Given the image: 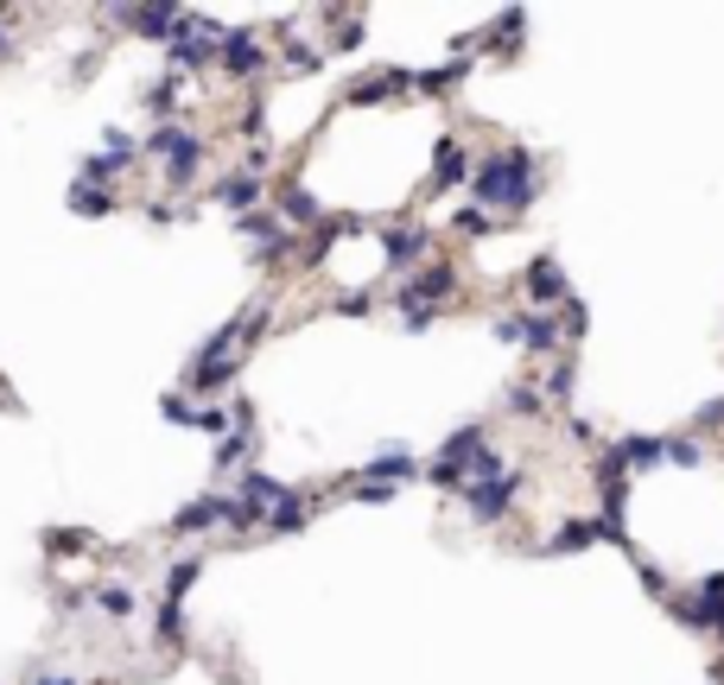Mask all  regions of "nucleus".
Instances as JSON below:
<instances>
[{"label": "nucleus", "instance_id": "4c0bfd02", "mask_svg": "<svg viewBox=\"0 0 724 685\" xmlns=\"http://www.w3.org/2000/svg\"><path fill=\"white\" fill-rule=\"evenodd\" d=\"M693 431H724V400H705L693 413Z\"/></svg>", "mask_w": 724, "mask_h": 685}, {"label": "nucleus", "instance_id": "1a4fd4ad", "mask_svg": "<svg viewBox=\"0 0 724 685\" xmlns=\"http://www.w3.org/2000/svg\"><path fill=\"white\" fill-rule=\"evenodd\" d=\"M216 64H223L230 76H255V71H267V45H260L255 32H223Z\"/></svg>", "mask_w": 724, "mask_h": 685}, {"label": "nucleus", "instance_id": "39448f33", "mask_svg": "<svg viewBox=\"0 0 724 685\" xmlns=\"http://www.w3.org/2000/svg\"><path fill=\"white\" fill-rule=\"evenodd\" d=\"M496 336L515 343V350H534V355H560V343H566L546 311H509V318H496Z\"/></svg>", "mask_w": 724, "mask_h": 685}, {"label": "nucleus", "instance_id": "2f4dec72", "mask_svg": "<svg viewBox=\"0 0 724 685\" xmlns=\"http://www.w3.org/2000/svg\"><path fill=\"white\" fill-rule=\"evenodd\" d=\"M179 89H184V76H159L153 89H147V108H153L159 121L172 115V101H179Z\"/></svg>", "mask_w": 724, "mask_h": 685}, {"label": "nucleus", "instance_id": "393cba45", "mask_svg": "<svg viewBox=\"0 0 724 685\" xmlns=\"http://www.w3.org/2000/svg\"><path fill=\"white\" fill-rule=\"evenodd\" d=\"M71 210H77V216H115V191H108V184H77V191H71Z\"/></svg>", "mask_w": 724, "mask_h": 685}, {"label": "nucleus", "instance_id": "0eeeda50", "mask_svg": "<svg viewBox=\"0 0 724 685\" xmlns=\"http://www.w3.org/2000/svg\"><path fill=\"white\" fill-rule=\"evenodd\" d=\"M108 152H89L83 159V184H108V178H121L140 159V140L134 133H121V127H108V140H103Z\"/></svg>", "mask_w": 724, "mask_h": 685}, {"label": "nucleus", "instance_id": "72a5a7b5", "mask_svg": "<svg viewBox=\"0 0 724 685\" xmlns=\"http://www.w3.org/2000/svg\"><path fill=\"white\" fill-rule=\"evenodd\" d=\"M592 330V311H585V299H566V318H560V336H585Z\"/></svg>", "mask_w": 724, "mask_h": 685}, {"label": "nucleus", "instance_id": "dca6fc26", "mask_svg": "<svg viewBox=\"0 0 724 685\" xmlns=\"http://www.w3.org/2000/svg\"><path fill=\"white\" fill-rule=\"evenodd\" d=\"M604 451H610V457L622 463V477H629V470L642 477V470H654V463H661V438H648V431H629V438L604 445Z\"/></svg>", "mask_w": 724, "mask_h": 685}, {"label": "nucleus", "instance_id": "20e7f679", "mask_svg": "<svg viewBox=\"0 0 724 685\" xmlns=\"http://www.w3.org/2000/svg\"><path fill=\"white\" fill-rule=\"evenodd\" d=\"M451 292H458V267H451V260H433V267H419V274L407 279L388 304L401 311V318H433L439 299H451Z\"/></svg>", "mask_w": 724, "mask_h": 685}, {"label": "nucleus", "instance_id": "f704fd0d", "mask_svg": "<svg viewBox=\"0 0 724 685\" xmlns=\"http://www.w3.org/2000/svg\"><path fill=\"white\" fill-rule=\"evenodd\" d=\"M490 228H496V216H483L477 203H465V210H458V235H490Z\"/></svg>", "mask_w": 724, "mask_h": 685}, {"label": "nucleus", "instance_id": "ddd939ff", "mask_svg": "<svg viewBox=\"0 0 724 685\" xmlns=\"http://www.w3.org/2000/svg\"><path fill=\"white\" fill-rule=\"evenodd\" d=\"M248 507H260V514H274V507H286V502H299V489L292 482H274L267 470H242V489H235Z\"/></svg>", "mask_w": 724, "mask_h": 685}, {"label": "nucleus", "instance_id": "f3484780", "mask_svg": "<svg viewBox=\"0 0 724 685\" xmlns=\"http://www.w3.org/2000/svg\"><path fill=\"white\" fill-rule=\"evenodd\" d=\"M274 216H286L292 228H318V223H324V203L311 197L306 184H286L280 197H274Z\"/></svg>", "mask_w": 724, "mask_h": 685}, {"label": "nucleus", "instance_id": "5701e85b", "mask_svg": "<svg viewBox=\"0 0 724 685\" xmlns=\"http://www.w3.org/2000/svg\"><path fill=\"white\" fill-rule=\"evenodd\" d=\"M661 463H680V470H699V463H705V445H699L693 431H673V438H661Z\"/></svg>", "mask_w": 724, "mask_h": 685}, {"label": "nucleus", "instance_id": "c756f323", "mask_svg": "<svg viewBox=\"0 0 724 685\" xmlns=\"http://www.w3.org/2000/svg\"><path fill=\"white\" fill-rule=\"evenodd\" d=\"M572 387H578V355L566 350L560 362H553V375H546V387H541V394H553V400H566Z\"/></svg>", "mask_w": 724, "mask_h": 685}, {"label": "nucleus", "instance_id": "aec40b11", "mask_svg": "<svg viewBox=\"0 0 724 685\" xmlns=\"http://www.w3.org/2000/svg\"><path fill=\"white\" fill-rule=\"evenodd\" d=\"M483 445H490V431H483V419H470V426H458L451 438H445L433 463H445V470H465V457H470V451H483Z\"/></svg>", "mask_w": 724, "mask_h": 685}, {"label": "nucleus", "instance_id": "6e6552de", "mask_svg": "<svg viewBox=\"0 0 724 685\" xmlns=\"http://www.w3.org/2000/svg\"><path fill=\"white\" fill-rule=\"evenodd\" d=\"M521 286H528V311H546V304H566L572 299V286H566V274H560V260H553V254H534V260H528V274H521Z\"/></svg>", "mask_w": 724, "mask_h": 685}, {"label": "nucleus", "instance_id": "7c9ffc66", "mask_svg": "<svg viewBox=\"0 0 724 685\" xmlns=\"http://www.w3.org/2000/svg\"><path fill=\"white\" fill-rule=\"evenodd\" d=\"M280 64H286V71H318V64H324V51H311L306 39H286V45H280Z\"/></svg>", "mask_w": 724, "mask_h": 685}, {"label": "nucleus", "instance_id": "cd10ccee", "mask_svg": "<svg viewBox=\"0 0 724 685\" xmlns=\"http://www.w3.org/2000/svg\"><path fill=\"white\" fill-rule=\"evenodd\" d=\"M210 463H216V470H248V438H242V431H223L216 451H210Z\"/></svg>", "mask_w": 724, "mask_h": 685}, {"label": "nucleus", "instance_id": "e433bc0d", "mask_svg": "<svg viewBox=\"0 0 724 685\" xmlns=\"http://www.w3.org/2000/svg\"><path fill=\"white\" fill-rule=\"evenodd\" d=\"M394 495H401L394 482H356V502L362 507H382V502H394Z\"/></svg>", "mask_w": 724, "mask_h": 685}, {"label": "nucleus", "instance_id": "b1692460", "mask_svg": "<svg viewBox=\"0 0 724 685\" xmlns=\"http://www.w3.org/2000/svg\"><path fill=\"white\" fill-rule=\"evenodd\" d=\"M521 32H528V13H521V7H502V13H496V39H490V45L502 51V57H515Z\"/></svg>", "mask_w": 724, "mask_h": 685}, {"label": "nucleus", "instance_id": "ea45409f", "mask_svg": "<svg viewBox=\"0 0 724 685\" xmlns=\"http://www.w3.org/2000/svg\"><path fill=\"white\" fill-rule=\"evenodd\" d=\"M45 685H77V679H71V673H45Z\"/></svg>", "mask_w": 724, "mask_h": 685}, {"label": "nucleus", "instance_id": "58836bf2", "mask_svg": "<svg viewBox=\"0 0 724 685\" xmlns=\"http://www.w3.org/2000/svg\"><path fill=\"white\" fill-rule=\"evenodd\" d=\"M331 311H343V318H369V311H375V299H369V292H343Z\"/></svg>", "mask_w": 724, "mask_h": 685}, {"label": "nucleus", "instance_id": "f8f14e48", "mask_svg": "<svg viewBox=\"0 0 724 685\" xmlns=\"http://www.w3.org/2000/svg\"><path fill=\"white\" fill-rule=\"evenodd\" d=\"M426 254H433V228H382V260H388L394 274L426 260Z\"/></svg>", "mask_w": 724, "mask_h": 685}, {"label": "nucleus", "instance_id": "f257e3e1", "mask_svg": "<svg viewBox=\"0 0 724 685\" xmlns=\"http://www.w3.org/2000/svg\"><path fill=\"white\" fill-rule=\"evenodd\" d=\"M470 197H477V210L490 216V210H502V216H521V210H534V197H541V165H534V147H490L477 165H470Z\"/></svg>", "mask_w": 724, "mask_h": 685}, {"label": "nucleus", "instance_id": "423d86ee", "mask_svg": "<svg viewBox=\"0 0 724 685\" xmlns=\"http://www.w3.org/2000/svg\"><path fill=\"white\" fill-rule=\"evenodd\" d=\"M521 470H509V477H496V482H477V489H465V514L477 521V527H496V521H509V507H515L521 495Z\"/></svg>", "mask_w": 724, "mask_h": 685}, {"label": "nucleus", "instance_id": "c85d7f7f", "mask_svg": "<svg viewBox=\"0 0 724 685\" xmlns=\"http://www.w3.org/2000/svg\"><path fill=\"white\" fill-rule=\"evenodd\" d=\"M96 609H103L108 622H128L134 616V590L128 584H103V590H96Z\"/></svg>", "mask_w": 724, "mask_h": 685}, {"label": "nucleus", "instance_id": "a19ab883", "mask_svg": "<svg viewBox=\"0 0 724 685\" xmlns=\"http://www.w3.org/2000/svg\"><path fill=\"white\" fill-rule=\"evenodd\" d=\"M7 51H13V45H7V32H0V57H7Z\"/></svg>", "mask_w": 724, "mask_h": 685}, {"label": "nucleus", "instance_id": "9d476101", "mask_svg": "<svg viewBox=\"0 0 724 685\" xmlns=\"http://www.w3.org/2000/svg\"><path fill=\"white\" fill-rule=\"evenodd\" d=\"M407 477H419V457L407 451V445H382V451L356 470V482H394V489H401Z\"/></svg>", "mask_w": 724, "mask_h": 685}, {"label": "nucleus", "instance_id": "bb28decb", "mask_svg": "<svg viewBox=\"0 0 724 685\" xmlns=\"http://www.w3.org/2000/svg\"><path fill=\"white\" fill-rule=\"evenodd\" d=\"M509 413H515V419H541L546 413L541 381H515V387H509Z\"/></svg>", "mask_w": 724, "mask_h": 685}, {"label": "nucleus", "instance_id": "6ab92c4d", "mask_svg": "<svg viewBox=\"0 0 724 685\" xmlns=\"http://www.w3.org/2000/svg\"><path fill=\"white\" fill-rule=\"evenodd\" d=\"M210 197L223 203L230 216H248V210L260 203V178H248V172H230V178H216V191H210Z\"/></svg>", "mask_w": 724, "mask_h": 685}, {"label": "nucleus", "instance_id": "4be33fe9", "mask_svg": "<svg viewBox=\"0 0 724 685\" xmlns=\"http://www.w3.org/2000/svg\"><path fill=\"white\" fill-rule=\"evenodd\" d=\"M242 235H248V242H267V248H274V242H292V228H286L274 210H248V216H242Z\"/></svg>", "mask_w": 724, "mask_h": 685}, {"label": "nucleus", "instance_id": "c9c22d12", "mask_svg": "<svg viewBox=\"0 0 724 685\" xmlns=\"http://www.w3.org/2000/svg\"><path fill=\"white\" fill-rule=\"evenodd\" d=\"M191 426H198V431H216V438H223V431H230V406H198V419H191Z\"/></svg>", "mask_w": 724, "mask_h": 685}, {"label": "nucleus", "instance_id": "2eb2a0df", "mask_svg": "<svg viewBox=\"0 0 724 685\" xmlns=\"http://www.w3.org/2000/svg\"><path fill=\"white\" fill-rule=\"evenodd\" d=\"M115 20L121 25H134V32H147V39H172L179 32V20H184V7H115Z\"/></svg>", "mask_w": 724, "mask_h": 685}, {"label": "nucleus", "instance_id": "a878e982", "mask_svg": "<svg viewBox=\"0 0 724 685\" xmlns=\"http://www.w3.org/2000/svg\"><path fill=\"white\" fill-rule=\"evenodd\" d=\"M198 571H204V558H179V565L166 571V597H159V603H184L191 584H198Z\"/></svg>", "mask_w": 724, "mask_h": 685}, {"label": "nucleus", "instance_id": "4468645a", "mask_svg": "<svg viewBox=\"0 0 724 685\" xmlns=\"http://www.w3.org/2000/svg\"><path fill=\"white\" fill-rule=\"evenodd\" d=\"M470 178V147L458 133H445L439 147H433V191H451V184H465Z\"/></svg>", "mask_w": 724, "mask_h": 685}, {"label": "nucleus", "instance_id": "412c9836", "mask_svg": "<svg viewBox=\"0 0 724 685\" xmlns=\"http://www.w3.org/2000/svg\"><path fill=\"white\" fill-rule=\"evenodd\" d=\"M470 76V51H458L451 64H439V71H414V89H426V96H445L451 83H465Z\"/></svg>", "mask_w": 724, "mask_h": 685}, {"label": "nucleus", "instance_id": "9b49d317", "mask_svg": "<svg viewBox=\"0 0 724 685\" xmlns=\"http://www.w3.org/2000/svg\"><path fill=\"white\" fill-rule=\"evenodd\" d=\"M394 89H414V71H369L343 89V101H350V108H375V101H388Z\"/></svg>", "mask_w": 724, "mask_h": 685}, {"label": "nucleus", "instance_id": "473e14b6", "mask_svg": "<svg viewBox=\"0 0 724 685\" xmlns=\"http://www.w3.org/2000/svg\"><path fill=\"white\" fill-rule=\"evenodd\" d=\"M159 419H166V426H191V419H198V406L184 400V394H166V400H159Z\"/></svg>", "mask_w": 724, "mask_h": 685}, {"label": "nucleus", "instance_id": "f03ea898", "mask_svg": "<svg viewBox=\"0 0 724 685\" xmlns=\"http://www.w3.org/2000/svg\"><path fill=\"white\" fill-rule=\"evenodd\" d=\"M140 152H153L159 165H166V184H172V191H184V184L198 178V165H204V140H198L191 127H179V121H159Z\"/></svg>", "mask_w": 724, "mask_h": 685}, {"label": "nucleus", "instance_id": "a211bd4d", "mask_svg": "<svg viewBox=\"0 0 724 685\" xmlns=\"http://www.w3.org/2000/svg\"><path fill=\"white\" fill-rule=\"evenodd\" d=\"M597 539H604V527H597L592 514H572L566 527L546 539V558H572V553H585V546H597Z\"/></svg>", "mask_w": 724, "mask_h": 685}, {"label": "nucleus", "instance_id": "7ed1b4c3", "mask_svg": "<svg viewBox=\"0 0 724 685\" xmlns=\"http://www.w3.org/2000/svg\"><path fill=\"white\" fill-rule=\"evenodd\" d=\"M216 45H223V25L198 13V7H184L179 32L166 39V57H172V76L179 71H198V64H216Z\"/></svg>", "mask_w": 724, "mask_h": 685}]
</instances>
